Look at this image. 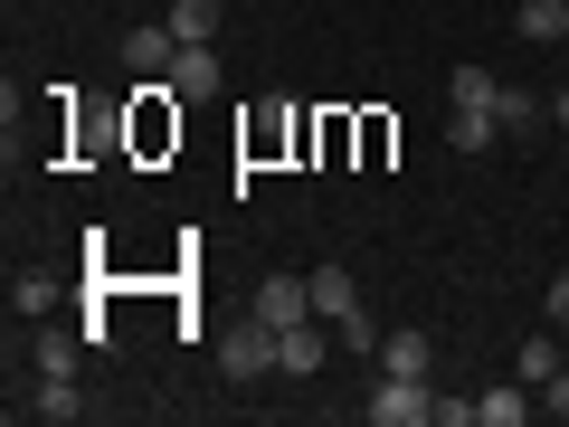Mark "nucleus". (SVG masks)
<instances>
[{
	"label": "nucleus",
	"instance_id": "nucleus-1",
	"mask_svg": "<svg viewBox=\"0 0 569 427\" xmlns=\"http://www.w3.org/2000/svg\"><path fill=\"white\" fill-rule=\"evenodd\" d=\"M493 86H503V77H485V67H456V77H447V142H456V152H493V142H503Z\"/></svg>",
	"mask_w": 569,
	"mask_h": 427
},
{
	"label": "nucleus",
	"instance_id": "nucleus-2",
	"mask_svg": "<svg viewBox=\"0 0 569 427\" xmlns=\"http://www.w3.org/2000/svg\"><path fill=\"white\" fill-rule=\"evenodd\" d=\"M219 370H228V380H266V370H276V324H266V314L228 324L219 332Z\"/></svg>",
	"mask_w": 569,
	"mask_h": 427
},
{
	"label": "nucleus",
	"instance_id": "nucleus-3",
	"mask_svg": "<svg viewBox=\"0 0 569 427\" xmlns=\"http://www.w3.org/2000/svg\"><path fill=\"white\" fill-rule=\"evenodd\" d=\"M361 418L370 427H427V418H437V389H427V380H389V370H380V389L361 399Z\"/></svg>",
	"mask_w": 569,
	"mask_h": 427
},
{
	"label": "nucleus",
	"instance_id": "nucleus-4",
	"mask_svg": "<svg viewBox=\"0 0 569 427\" xmlns=\"http://www.w3.org/2000/svg\"><path fill=\"white\" fill-rule=\"evenodd\" d=\"M10 408H20V418H48V427H77V418H86V389L67 380V370H39L29 399H10Z\"/></svg>",
	"mask_w": 569,
	"mask_h": 427
},
{
	"label": "nucleus",
	"instance_id": "nucleus-5",
	"mask_svg": "<svg viewBox=\"0 0 569 427\" xmlns=\"http://www.w3.org/2000/svg\"><path fill=\"white\" fill-rule=\"evenodd\" d=\"M370 361H380L389 380H427V370H437V342H427L418 324H399V332H380V351H370Z\"/></svg>",
	"mask_w": 569,
	"mask_h": 427
},
{
	"label": "nucleus",
	"instance_id": "nucleus-6",
	"mask_svg": "<svg viewBox=\"0 0 569 427\" xmlns=\"http://www.w3.org/2000/svg\"><path fill=\"white\" fill-rule=\"evenodd\" d=\"M171 58H181L171 20H142V29H123V67H133V77H171Z\"/></svg>",
	"mask_w": 569,
	"mask_h": 427
},
{
	"label": "nucleus",
	"instance_id": "nucleus-7",
	"mask_svg": "<svg viewBox=\"0 0 569 427\" xmlns=\"http://www.w3.org/2000/svg\"><path fill=\"white\" fill-rule=\"evenodd\" d=\"M531 408H541V389H531V380H493V389H475V427H522Z\"/></svg>",
	"mask_w": 569,
	"mask_h": 427
},
{
	"label": "nucleus",
	"instance_id": "nucleus-8",
	"mask_svg": "<svg viewBox=\"0 0 569 427\" xmlns=\"http://www.w3.org/2000/svg\"><path fill=\"white\" fill-rule=\"evenodd\" d=\"M257 314H266L276 332H284V324H313V285H305V276H266V285H257Z\"/></svg>",
	"mask_w": 569,
	"mask_h": 427
},
{
	"label": "nucleus",
	"instance_id": "nucleus-9",
	"mask_svg": "<svg viewBox=\"0 0 569 427\" xmlns=\"http://www.w3.org/2000/svg\"><path fill=\"white\" fill-rule=\"evenodd\" d=\"M276 370H284V380H313V370H323V314L276 332Z\"/></svg>",
	"mask_w": 569,
	"mask_h": 427
},
{
	"label": "nucleus",
	"instance_id": "nucleus-10",
	"mask_svg": "<svg viewBox=\"0 0 569 427\" xmlns=\"http://www.w3.org/2000/svg\"><path fill=\"white\" fill-rule=\"evenodd\" d=\"M305 285H313V314H323V324H342V314H361V276H351V266H332V257H323V266H313Z\"/></svg>",
	"mask_w": 569,
	"mask_h": 427
},
{
	"label": "nucleus",
	"instance_id": "nucleus-11",
	"mask_svg": "<svg viewBox=\"0 0 569 427\" xmlns=\"http://www.w3.org/2000/svg\"><path fill=\"white\" fill-rule=\"evenodd\" d=\"M86 351H96V332H86V324H48L39 342H29V361H39V370H67V380H77Z\"/></svg>",
	"mask_w": 569,
	"mask_h": 427
},
{
	"label": "nucleus",
	"instance_id": "nucleus-12",
	"mask_svg": "<svg viewBox=\"0 0 569 427\" xmlns=\"http://www.w3.org/2000/svg\"><path fill=\"white\" fill-rule=\"evenodd\" d=\"M493 115H503V133H541L550 96H541V86H493Z\"/></svg>",
	"mask_w": 569,
	"mask_h": 427
},
{
	"label": "nucleus",
	"instance_id": "nucleus-13",
	"mask_svg": "<svg viewBox=\"0 0 569 427\" xmlns=\"http://www.w3.org/2000/svg\"><path fill=\"white\" fill-rule=\"evenodd\" d=\"M171 96H219V48H181L171 58Z\"/></svg>",
	"mask_w": 569,
	"mask_h": 427
},
{
	"label": "nucleus",
	"instance_id": "nucleus-14",
	"mask_svg": "<svg viewBox=\"0 0 569 427\" xmlns=\"http://www.w3.org/2000/svg\"><path fill=\"white\" fill-rule=\"evenodd\" d=\"M560 361H569V351H560V324H550V332H531V342L512 351V380H531V389H541V380H550Z\"/></svg>",
	"mask_w": 569,
	"mask_h": 427
},
{
	"label": "nucleus",
	"instance_id": "nucleus-15",
	"mask_svg": "<svg viewBox=\"0 0 569 427\" xmlns=\"http://www.w3.org/2000/svg\"><path fill=\"white\" fill-rule=\"evenodd\" d=\"M512 29H522L531 48H550V39H569V0H522V10H512Z\"/></svg>",
	"mask_w": 569,
	"mask_h": 427
},
{
	"label": "nucleus",
	"instance_id": "nucleus-16",
	"mask_svg": "<svg viewBox=\"0 0 569 427\" xmlns=\"http://www.w3.org/2000/svg\"><path fill=\"white\" fill-rule=\"evenodd\" d=\"M171 39L209 48V39H219V0H171Z\"/></svg>",
	"mask_w": 569,
	"mask_h": 427
},
{
	"label": "nucleus",
	"instance_id": "nucleus-17",
	"mask_svg": "<svg viewBox=\"0 0 569 427\" xmlns=\"http://www.w3.org/2000/svg\"><path fill=\"white\" fill-rule=\"evenodd\" d=\"M332 332H342V342H351V351H380V332H389V324H380V314H370V305H361V314H342V324H332Z\"/></svg>",
	"mask_w": 569,
	"mask_h": 427
},
{
	"label": "nucleus",
	"instance_id": "nucleus-18",
	"mask_svg": "<svg viewBox=\"0 0 569 427\" xmlns=\"http://www.w3.org/2000/svg\"><path fill=\"white\" fill-rule=\"evenodd\" d=\"M48 305H58V285H48V276H20V285H10V314H48Z\"/></svg>",
	"mask_w": 569,
	"mask_h": 427
},
{
	"label": "nucleus",
	"instance_id": "nucleus-19",
	"mask_svg": "<svg viewBox=\"0 0 569 427\" xmlns=\"http://www.w3.org/2000/svg\"><path fill=\"white\" fill-rule=\"evenodd\" d=\"M541 408H550V418H569V361H560V370L541 380Z\"/></svg>",
	"mask_w": 569,
	"mask_h": 427
},
{
	"label": "nucleus",
	"instance_id": "nucleus-20",
	"mask_svg": "<svg viewBox=\"0 0 569 427\" xmlns=\"http://www.w3.org/2000/svg\"><path fill=\"white\" fill-rule=\"evenodd\" d=\"M550 324L569 332V257H560V276H550Z\"/></svg>",
	"mask_w": 569,
	"mask_h": 427
},
{
	"label": "nucleus",
	"instance_id": "nucleus-21",
	"mask_svg": "<svg viewBox=\"0 0 569 427\" xmlns=\"http://www.w3.org/2000/svg\"><path fill=\"white\" fill-rule=\"evenodd\" d=\"M550 123H560V133H569V77L550 86Z\"/></svg>",
	"mask_w": 569,
	"mask_h": 427
},
{
	"label": "nucleus",
	"instance_id": "nucleus-22",
	"mask_svg": "<svg viewBox=\"0 0 569 427\" xmlns=\"http://www.w3.org/2000/svg\"><path fill=\"white\" fill-rule=\"evenodd\" d=\"M560 257H569V247H560Z\"/></svg>",
	"mask_w": 569,
	"mask_h": 427
},
{
	"label": "nucleus",
	"instance_id": "nucleus-23",
	"mask_svg": "<svg viewBox=\"0 0 569 427\" xmlns=\"http://www.w3.org/2000/svg\"><path fill=\"white\" fill-rule=\"evenodd\" d=\"M560 342H569V332H560Z\"/></svg>",
	"mask_w": 569,
	"mask_h": 427
}]
</instances>
